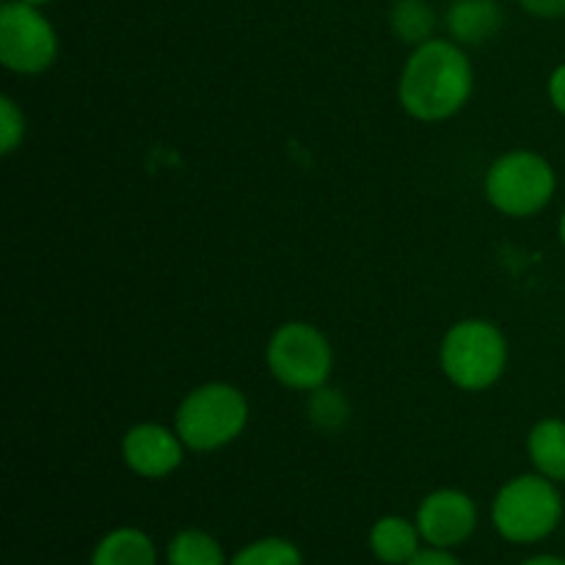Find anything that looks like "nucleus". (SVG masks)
<instances>
[{"label": "nucleus", "instance_id": "obj_1", "mask_svg": "<svg viewBox=\"0 0 565 565\" xmlns=\"http://www.w3.org/2000/svg\"><path fill=\"white\" fill-rule=\"evenodd\" d=\"M475 88L472 61L452 39H428L408 55L397 81V99L412 119L434 125L452 119Z\"/></svg>", "mask_w": 565, "mask_h": 565}, {"label": "nucleus", "instance_id": "obj_2", "mask_svg": "<svg viewBox=\"0 0 565 565\" xmlns=\"http://www.w3.org/2000/svg\"><path fill=\"white\" fill-rule=\"evenodd\" d=\"M563 494L544 475H519L497 491L491 524L508 544L530 546L550 539L563 522Z\"/></svg>", "mask_w": 565, "mask_h": 565}, {"label": "nucleus", "instance_id": "obj_3", "mask_svg": "<svg viewBox=\"0 0 565 565\" xmlns=\"http://www.w3.org/2000/svg\"><path fill=\"white\" fill-rule=\"evenodd\" d=\"M248 425V401L237 386L213 381L182 397L174 430L193 452H213L232 445Z\"/></svg>", "mask_w": 565, "mask_h": 565}, {"label": "nucleus", "instance_id": "obj_4", "mask_svg": "<svg viewBox=\"0 0 565 565\" xmlns=\"http://www.w3.org/2000/svg\"><path fill=\"white\" fill-rule=\"evenodd\" d=\"M439 362L452 386L463 392H486L505 373L508 340L491 320H458L441 340Z\"/></svg>", "mask_w": 565, "mask_h": 565}, {"label": "nucleus", "instance_id": "obj_5", "mask_svg": "<svg viewBox=\"0 0 565 565\" xmlns=\"http://www.w3.org/2000/svg\"><path fill=\"white\" fill-rule=\"evenodd\" d=\"M483 191L497 213L508 218H533L550 207L557 191V174L544 154L513 149L489 166Z\"/></svg>", "mask_w": 565, "mask_h": 565}, {"label": "nucleus", "instance_id": "obj_6", "mask_svg": "<svg viewBox=\"0 0 565 565\" xmlns=\"http://www.w3.org/2000/svg\"><path fill=\"white\" fill-rule=\"evenodd\" d=\"M270 375L292 392H318L334 370L329 337L303 320L279 326L265 348Z\"/></svg>", "mask_w": 565, "mask_h": 565}, {"label": "nucleus", "instance_id": "obj_7", "mask_svg": "<svg viewBox=\"0 0 565 565\" xmlns=\"http://www.w3.org/2000/svg\"><path fill=\"white\" fill-rule=\"evenodd\" d=\"M58 58V33L39 6H0V64L17 75H39Z\"/></svg>", "mask_w": 565, "mask_h": 565}, {"label": "nucleus", "instance_id": "obj_8", "mask_svg": "<svg viewBox=\"0 0 565 565\" xmlns=\"http://www.w3.org/2000/svg\"><path fill=\"white\" fill-rule=\"evenodd\" d=\"M414 522L428 546L456 550L478 530V505L458 489H436L419 502Z\"/></svg>", "mask_w": 565, "mask_h": 565}, {"label": "nucleus", "instance_id": "obj_9", "mask_svg": "<svg viewBox=\"0 0 565 565\" xmlns=\"http://www.w3.org/2000/svg\"><path fill=\"white\" fill-rule=\"evenodd\" d=\"M188 447L174 428L158 423L132 425L121 439V461L143 480H163L177 472Z\"/></svg>", "mask_w": 565, "mask_h": 565}, {"label": "nucleus", "instance_id": "obj_10", "mask_svg": "<svg viewBox=\"0 0 565 565\" xmlns=\"http://www.w3.org/2000/svg\"><path fill=\"white\" fill-rule=\"evenodd\" d=\"M445 25L452 42L475 47L497 36L502 28V6L497 0H452Z\"/></svg>", "mask_w": 565, "mask_h": 565}, {"label": "nucleus", "instance_id": "obj_11", "mask_svg": "<svg viewBox=\"0 0 565 565\" xmlns=\"http://www.w3.org/2000/svg\"><path fill=\"white\" fill-rule=\"evenodd\" d=\"M370 552L375 561L384 565H406L423 550V535L417 522H408L403 516H381L370 527Z\"/></svg>", "mask_w": 565, "mask_h": 565}, {"label": "nucleus", "instance_id": "obj_12", "mask_svg": "<svg viewBox=\"0 0 565 565\" xmlns=\"http://www.w3.org/2000/svg\"><path fill=\"white\" fill-rule=\"evenodd\" d=\"M88 565H158V546L143 530L116 527L97 541Z\"/></svg>", "mask_w": 565, "mask_h": 565}, {"label": "nucleus", "instance_id": "obj_13", "mask_svg": "<svg viewBox=\"0 0 565 565\" xmlns=\"http://www.w3.org/2000/svg\"><path fill=\"white\" fill-rule=\"evenodd\" d=\"M527 452L535 472L565 483V419L546 417L535 423L527 436Z\"/></svg>", "mask_w": 565, "mask_h": 565}, {"label": "nucleus", "instance_id": "obj_14", "mask_svg": "<svg viewBox=\"0 0 565 565\" xmlns=\"http://www.w3.org/2000/svg\"><path fill=\"white\" fill-rule=\"evenodd\" d=\"M169 565H230L224 546L204 530H180L166 546Z\"/></svg>", "mask_w": 565, "mask_h": 565}, {"label": "nucleus", "instance_id": "obj_15", "mask_svg": "<svg viewBox=\"0 0 565 565\" xmlns=\"http://www.w3.org/2000/svg\"><path fill=\"white\" fill-rule=\"evenodd\" d=\"M436 22L439 20L428 0H395L390 9L392 33L412 47L434 39Z\"/></svg>", "mask_w": 565, "mask_h": 565}, {"label": "nucleus", "instance_id": "obj_16", "mask_svg": "<svg viewBox=\"0 0 565 565\" xmlns=\"http://www.w3.org/2000/svg\"><path fill=\"white\" fill-rule=\"evenodd\" d=\"M230 565H303V555L292 541L270 535L237 550L230 557Z\"/></svg>", "mask_w": 565, "mask_h": 565}, {"label": "nucleus", "instance_id": "obj_17", "mask_svg": "<svg viewBox=\"0 0 565 565\" xmlns=\"http://www.w3.org/2000/svg\"><path fill=\"white\" fill-rule=\"evenodd\" d=\"M22 141H25V114L11 97H0V152H17Z\"/></svg>", "mask_w": 565, "mask_h": 565}, {"label": "nucleus", "instance_id": "obj_18", "mask_svg": "<svg viewBox=\"0 0 565 565\" xmlns=\"http://www.w3.org/2000/svg\"><path fill=\"white\" fill-rule=\"evenodd\" d=\"M309 414L323 428H340L348 419V403L345 397L337 395V390H318L312 392V403H309Z\"/></svg>", "mask_w": 565, "mask_h": 565}, {"label": "nucleus", "instance_id": "obj_19", "mask_svg": "<svg viewBox=\"0 0 565 565\" xmlns=\"http://www.w3.org/2000/svg\"><path fill=\"white\" fill-rule=\"evenodd\" d=\"M530 17L539 20H561L565 17V0H516Z\"/></svg>", "mask_w": 565, "mask_h": 565}, {"label": "nucleus", "instance_id": "obj_20", "mask_svg": "<svg viewBox=\"0 0 565 565\" xmlns=\"http://www.w3.org/2000/svg\"><path fill=\"white\" fill-rule=\"evenodd\" d=\"M406 565H463L452 555V550H439V546H425Z\"/></svg>", "mask_w": 565, "mask_h": 565}, {"label": "nucleus", "instance_id": "obj_21", "mask_svg": "<svg viewBox=\"0 0 565 565\" xmlns=\"http://www.w3.org/2000/svg\"><path fill=\"white\" fill-rule=\"evenodd\" d=\"M546 94H550V103L557 114L565 116V61L561 66H555V72L550 75L546 83Z\"/></svg>", "mask_w": 565, "mask_h": 565}, {"label": "nucleus", "instance_id": "obj_22", "mask_svg": "<svg viewBox=\"0 0 565 565\" xmlns=\"http://www.w3.org/2000/svg\"><path fill=\"white\" fill-rule=\"evenodd\" d=\"M519 565H565V557L561 555H533Z\"/></svg>", "mask_w": 565, "mask_h": 565}, {"label": "nucleus", "instance_id": "obj_23", "mask_svg": "<svg viewBox=\"0 0 565 565\" xmlns=\"http://www.w3.org/2000/svg\"><path fill=\"white\" fill-rule=\"evenodd\" d=\"M22 3H28V6H39V9H42V6L53 3V0H22Z\"/></svg>", "mask_w": 565, "mask_h": 565}, {"label": "nucleus", "instance_id": "obj_24", "mask_svg": "<svg viewBox=\"0 0 565 565\" xmlns=\"http://www.w3.org/2000/svg\"><path fill=\"white\" fill-rule=\"evenodd\" d=\"M557 232H561V243L565 246V213H563V218H561V230H557Z\"/></svg>", "mask_w": 565, "mask_h": 565}, {"label": "nucleus", "instance_id": "obj_25", "mask_svg": "<svg viewBox=\"0 0 565 565\" xmlns=\"http://www.w3.org/2000/svg\"><path fill=\"white\" fill-rule=\"evenodd\" d=\"M3 3H6V0H3Z\"/></svg>", "mask_w": 565, "mask_h": 565}]
</instances>
